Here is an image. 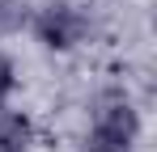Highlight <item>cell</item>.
<instances>
[{
    "label": "cell",
    "instance_id": "cell-1",
    "mask_svg": "<svg viewBox=\"0 0 157 152\" xmlns=\"http://www.w3.org/2000/svg\"><path fill=\"white\" fill-rule=\"evenodd\" d=\"M140 135V114L119 89L102 93L94 106V127L85 135V152H132Z\"/></svg>",
    "mask_w": 157,
    "mask_h": 152
},
{
    "label": "cell",
    "instance_id": "cell-2",
    "mask_svg": "<svg viewBox=\"0 0 157 152\" xmlns=\"http://www.w3.org/2000/svg\"><path fill=\"white\" fill-rule=\"evenodd\" d=\"M34 34H38L43 47H51V51H72L77 42H85L89 17H85V9H77V4H47L34 17Z\"/></svg>",
    "mask_w": 157,
    "mask_h": 152
},
{
    "label": "cell",
    "instance_id": "cell-3",
    "mask_svg": "<svg viewBox=\"0 0 157 152\" xmlns=\"http://www.w3.org/2000/svg\"><path fill=\"white\" fill-rule=\"evenodd\" d=\"M34 148V123L21 110H0V152H30Z\"/></svg>",
    "mask_w": 157,
    "mask_h": 152
},
{
    "label": "cell",
    "instance_id": "cell-4",
    "mask_svg": "<svg viewBox=\"0 0 157 152\" xmlns=\"http://www.w3.org/2000/svg\"><path fill=\"white\" fill-rule=\"evenodd\" d=\"M26 21V4L21 0H0V34H13Z\"/></svg>",
    "mask_w": 157,
    "mask_h": 152
},
{
    "label": "cell",
    "instance_id": "cell-5",
    "mask_svg": "<svg viewBox=\"0 0 157 152\" xmlns=\"http://www.w3.org/2000/svg\"><path fill=\"white\" fill-rule=\"evenodd\" d=\"M13 89H17V68H13L9 55H0V110H4V101L13 97Z\"/></svg>",
    "mask_w": 157,
    "mask_h": 152
}]
</instances>
